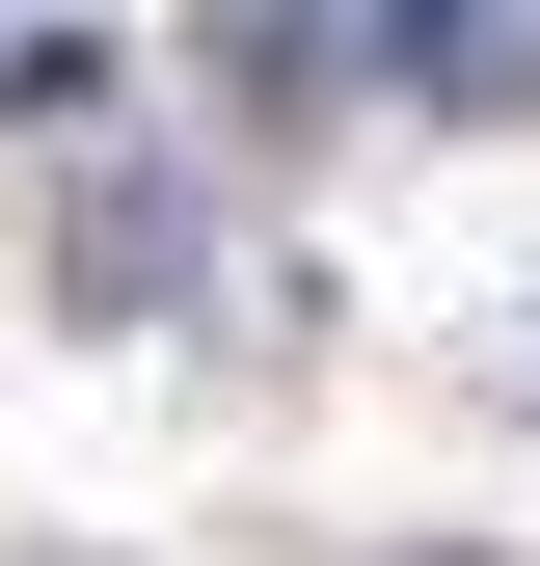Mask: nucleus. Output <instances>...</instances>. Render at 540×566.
Segmentation results:
<instances>
[{
	"mask_svg": "<svg viewBox=\"0 0 540 566\" xmlns=\"http://www.w3.org/2000/svg\"><path fill=\"white\" fill-rule=\"evenodd\" d=\"M217 189H189V163H82V189H54V324H217Z\"/></svg>",
	"mask_w": 540,
	"mask_h": 566,
	"instance_id": "nucleus-1",
	"label": "nucleus"
},
{
	"mask_svg": "<svg viewBox=\"0 0 540 566\" xmlns=\"http://www.w3.org/2000/svg\"><path fill=\"white\" fill-rule=\"evenodd\" d=\"M189 82H217L243 135H324V108H352V28H298V0H243V28H189Z\"/></svg>",
	"mask_w": 540,
	"mask_h": 566,
	"instance_id": "nucleus-3",
	"label": "nucleus"
},
{
	"mask_svg": "<svg viewBox=\"0 0 540 566\" xmlns=\"http://www.w3.org/2000/svg\"><path fill=\"white\" fill-rule=\"evenodd\" d=\"M0 108H28V135H108V108H135V54H108V28H28V54H0Z\"/></svg>",
	"mask_w": 540,
	"mask_h": 566,
	"instance_id": "nucleus-4",
	"label": "nucleus"
},
{
	"mask_svg": "<svg viewBox=\"0 0 540 566\" xmlns=\"http://www.w3.org/2000/svg\"><path fill=\"white\" fill-rule=\"evenodd\" d=\"M352 108H540V0H405V28H352Z\"/></svg>",
	"mask_w": 540,
	"mask_h": 566,
	"instance_id": "nucleus-2",
	"label": "nucleus"
},
{
	"mask_svg": "<svg viewBox=\"0 0 540 566\" xmlns=\"http://www.w3.org/2000/svg\"><path fill=\"white\" fill-rule=\"evenodd\" d=\"M378 566H487V539H378Z\"/></svg>",
	"mask_w": 540,
	"mask_h": 566,
	"instance_id": "nucleus-5",
	"label": "nucleus"
}]
</instances>
